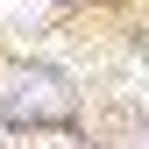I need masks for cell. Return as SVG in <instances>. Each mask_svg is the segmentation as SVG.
<instances>
[{"mask_svg":"<svg viewBox=\"0 0 149 149\" xmlns=\"http://www.w3.org/2000/svg\"><path fill=\"white\" fill-rule=\"evenodd\" d=\"M0 22L7 29H36V22H50V0H0Z\"/></svg>","mask_w":149,"mask_h":149,"instance_id":"2","label":"cell"},{"mask_svg":"<svg viewBox=\"0 0 149 149\" xmlns=\"http://www.w3.org/2000/svg\"><path fill=\"white\" fill-rule=\"evenodd\" d=\"M0 107L22 114V121H50V114L71 107V92H64V78H50V71H0Z\"/></svg>","mask_w":149,"mask_h":149,"instance_id":"1","label":"cell"},{"mask_svg":"<svg viewBox=\"0 0 149 149\" xmlns=\"http://www.w3.org/2000/svg\"><path fill=\"white\" fill-rule=\"evenodd\" d=\"M22 149H78V142H71V135H29Z\"/></svg>","mask_w":149,"mask_h":149,"instance_id":"4","label":"cell"},{"mask_svg":"<svg viewBox=\"0 0 149 149\" xmlns=\"http://www.w3.org/2000/svg\"><path fill=\"white\" fill-rule=\"evenodd\" d=\"M114 85H121V92H135V100L149 107V64H135V57H121V64H114Z\"/></svg>","mask_w":149,"mask_h":149,"instance_id":"3","label":"cell"}]
</instances>
